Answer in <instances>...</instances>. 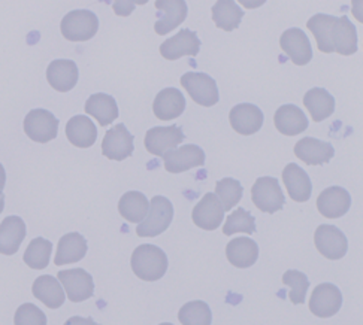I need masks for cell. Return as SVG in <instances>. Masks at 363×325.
Wrapping results in <instances>:
<instances>
[{
  "mask_svg": "<svg viewBox=\"0 0 363 325\" xmlns=\"http://www.w3.org/2000/svg\"><path fill=\"white\" fill-rule=\"evenodd\" d=\"M311 314L318 318H330L340 312L342 306V294L333 284H320L314 288L310 297Z\"/></svg>",
  "mask_w": 363,
  "mask_h": 325,
  "instance_id": "8fae6325",
  "label": "cell"
},
{
  "mask_svg": "<svg viewBox=\"0 0 363 325\" xmlns=\"http://www.w3.org/2000/svg\"><path fill=\"white\" fill-rule=\"evenodd\" d=\"M330 44L333 52L341 55H353L357 52V32L348 17H340L332 27Z\"/></svg>",
  "mask_w": 363,
  "mask_h": 325,
  "instance_id": "484cf974",
  "label": "cell"
},
{
  "mask_svg": "<svg viewBox=\"0 0 363 325\" xmlns=\"http://www.w3.org/2000/svg\"><path fill=\"white\" fill-rule=\"evenodd\" d=\"M263 112L260 108L251 103H240L230 109L229 121L232 129L241 136H251L257 133L263 125Z\"/></svg>",
  "mask_w": 363,
  "mask_h": 325,
  "instance_id": "e0dca14e",
  "label": "cell"
},
{
  "mask_svg": "<svg viewBox=\"0 0 363 325\" xmlns=\"http://www.w3.org/2000/svg\"><path fill=\"white\" fill-rule=\"evenodd\" d=\"M133 273L145 282L162 279L167 270V257L162 248L156 245L138 246L130 258Z\"/></svg>",
  "mask_w": 363,
  "mask_h": 325,
  "instance_id": "6da1fadb",
  "label": "cell"
},
{
  "mask_svg": "<svg viewBox=\"0 0 363 325\" xmlns=\"http://www.w3.org/2000/svg\"><path fill=\"white\" fill-rule=\"evenodd\" d=\"M337 20L338 17L328 16V13H315L314 17L306 21V27H308L317 40V48L325 54L333 52V47L330 44V32Z\"/></svg>",
  "mask_w": 363,
  "mask_h": 325,
  "instance_id": "836d02e7",
  "label": "cell"
},
{
  "mask_svg": "<svg viewBox=\"0 0 363 325\" xmlns=\"http://www.w3.org/2000/svg\"><path fill=\"white\" fill-rule=\"evenodd\" d=\"M251 200L264 214H275L286 205V197L280 182L272 176H263L255 182L253 188H251Z\"/></svg>",
  "mask_w": 363,
  "mask_h": 325,
  "instance_id": "277c9868",
  "label": "cell"
},
{
  "mask_svg": "<svg viewBox=\"0 0 363 325\" xmlns=\"http://www.w3.org/2000/svg\"><path fill=\"white\" fill-rule=\"evenodd\" d=\"M174 219V206L163 195H155L150 202L145 219L138 224L136 234L139 237H156L169 229Z\"/></svg>",
  "mask_w": 363,
  "mask_h": 325,
  "instance_id": "7a4b0ae2",
  "label": "cell"
},
{
  "mask_svg": "<svg viewBox=\"0 0 363 325\" xmlns=\"http://www.w3.org/2000/svg\"><path fill=\"white\" fill-rule=\"evenodd\" d=\"M148 199L139 191H128L121 195V199L118 202L120 215L128 222H143L148 214Z\"/></svg>",
  "mask_w": 363,
  "mask_h": 325,
  "instance_id": "1f68e13d",
  "label": "cell"
},
{
  "mask_svg": "<svg viewBox=\"0 0 363 325\" xmlns=\"http://www.w3.org/2000/svg\"><path fill=\"white\" fill-rule=\"evenodd\" d=\"M283 284L290 287L289 299L293 304L305 303L306 292H308L310 288V279L306 278L305 273L299 270H287L283 275Z\"/></svg>",
  "mask_w": 363,
  "mask_h": 325,
  "instance_id": "f35d334b",
  "label": "cell"
},
{
  "mask_svg": "<svg viewBox=\"0 0 363 325\" xmlns=\"http://www.w3.org/2000/svg\"><path fill=\"white\" fill-rule=\"evenodd\" d=\"M13 324L16 325H47V315L42 312V310L32 304V303H24L21 304L16 317H13Z\"/></svg>",
  "mask_w": 363,
  "mask_h": 325,
  "instance_id": "ab89813d",
  "label": "cell"
},
{
  "mask_svg": "<svg viewBox=\"0 0 363 325\" xmlns=\"http://www.w3.org/2000/svg\"><path fill=\"white\" fill-rule=\"evenodd\" d=\"M211 12L216 25L225 32L238 29L244 17V11L232 0H218L214 4Z\"/></svg>",
  "mask_w": 363,
  "mask_h": 325,
  "instance_id": "d6a6232c",
  "label": "cell"
},
{
  "mask_svg": "<svg viewBox=\"0 0 363 325\" xmlns=\"http://www.w3.org/2000/svg\"><path fill=\"white\" fill-rule=\"evenodd\" d=\"M226 257L229 263L238 268H248L259 258V246L248 237L233 239L226 246Z\"/></svg>",
  "mask_w": 363,
  "mask_h": 325,
  "instance_id": "f546056e",
  "label": "cell"
},
{
  "mask_svg": "<svg viewBox=\"0 0 363 325\" xmlns=\"http://www.w3.org/2000/svg\"><path fill=\"white\" fill-rule=\"evenodd\" d=\"M295 155L308 166H322L333 159L335 149L329 142L315 137H303L295 145Z\"/></svg>",
  "mask_w": 363,
  "mask_h": 325,
  "instance_id": "d6986e66",
  "label": "cell"
},
{
  "mask_svg": "<svg viewBox=\"0 0 363 325\" xmlns=\"http://www.w3.org/2000/svg\"><path fill=\"white\" fill-rule=\"evenodd\" d=\"M135 2H116L114 4V11L116 13H118V16L121 17H128L129 13L135 9Z\"/></svg>",
  "mask_w": 363,
  "mask_h": 325,
  "instance_id": "60d3db41",
  "label": "cell"
},
{
  "mask_svg": "<svg viewBox=\"0 0 363 325\" xmlns=\"http://www.w3.org/2000/svg\"><path fill=\"white\" fill-rule=\"evenodd\" d=\"M314 244L317 251L328 260H341L348 251V240L345 234L335 225L322 224L314 233Z\"/></svg>",
  "mask_w": 363,
  "mask_h": 325,
  "instance_id": "52a82bcc",
  "label": "cell"
},
{
  "mask_svg": "<svg viewBox=\"0 0 363 325\" xmlns=\"http://www.w3.org/2000/svg\"><path fill=\"white\" fill-rule=\"evenodd\" d=\"M201 50V40L196 35V32H191L190 29L179 30L175 36L166 39L160 45V54L162 57L175 62L184 55H190V57H196Z\"/></svg>",
  "mask_w": 363,
  "mask_h": 325,
  "instance_id": "7c38bea8",
  "label": "cell"
},
{
  "mask_svg": "<svg viewBox=\"0 0 363 325\" xmlns=\"http://www.w3.org/2000/svg\"><path fill=\"white\" fill-rule=\"evenodd\" d=\"M280 47L296 66L308 64L313 59V48L306 33L301 29H287L280 38Z\"/></svg>",
  "mask_w": 363,
  "mask_h": 325,
  "instance_id": "2e32d148",
  "label": "cell"
},
{
  "mask_svg": "<svg viewBox=\"0 0 363 325\" xmlns=\"http://www.w3.org/2000/svg\"><path fill=\"white\" fill-rule=\"evenodd\" d=\"M223 233L226 236H232L235 233H256V219L255 217L247 212L244 207H238L233 214L226 218V224L223 227Z\"/></svg>",
  "mask_w": 363,
  "mask_h": 325,
  "instance_id": "74e56055",
  "label": "cell"
},
{
  "mask_svg": "<svg viewBox=\"0 0 363 325\" xmlns=\"http://www.w3.org/2000/svg\"><path fill=\"white\" fill-rule=\"evenodd\" d=\"M135 136L125 129L124 124H117L109 129L102 140V154L108 160L123 161L133 154Z\"/></svg>",
  "mask_w": 363,
  "mask_h": 325,
  "instance_id": "30bf717a",
  "label": "cell"
},
{
  "mask_svg": "<svg viewBox=\"0 0 363 325\" xmlns=\"http://www.w3.org/2000/svg\"><path fill=\"white\" fill-rule=\"evenodd\" d=\"M23 125L26 136L38 144H48L59 135V120L47 109L30 110Z\"/></svg>",
  "mask_w": 363,
  "mask_h": 325,
  "instance_id": "5b68a950",
  "label": "cell"
},
{
  "mask_svg": "<svg viewBox=\"0 0 363 325\" xmlns=\"http://www.w3.org/2000/svg\"><path fill=\"white\" fill-rule=\"evenodd\" d=\"M57 279L63 285L67 299L72 303H81L91 299L94 294V282L89 272L84 268H71V270H60Z\"/></svg>",
  "mask_w": 363,
  "mask_h": 325,
  "instance_id": "ba28073f",
  "label": "cell"
},
{
  "mask_svg": "<svg viewBox=\"0 0 363 325\" xmlns=\"http://www.w3.org/2000/svg\"><path fill=\"white\" fill-rule=\"evenodd\" d=\"M159 325H174V324H171V322H163V324H159Z\"/></svg>",
  "mask_w": 363,
  "mask_h": 325,
  "instance_id": "f6af8a7d",
  "label": "cell"
},
{
  "mask_svg": "<svg viewBox=\"0 0 363 325\" xmlns=\"http://www.w3.org/2000/svg\"><path fill=\"white\" fill-rule=\"evenodd\" d=\"M60 30L65 39L71 42H86L99 30V18L89 9L71 11L63 17Z\"/></svg>",
  "mask_w": 363,
  "mask_h": 325,
  "instance_id": "3957f363",
  "label": "cell"
},
{
  "mask_svg": "<svg viewBox=\"0 0 363 325\" xmlns=\"http://www.w3.org/2000/svg\"><path fill=\"white\" fill-rule=\"evenodd\" d=\"M32 292L36 299L44 303L50 309H59L65 303V290L59 279L51 275H42L35 279L32 285Z\"/></svg>",
  "mask_w": 363,
  "mask_h": 325,
  "instance_id": "4316f807",
  "label": "cell"
},
{
  "mask_svg": "<svg viewBox=\"0 0 363 325\" xmlns=\"http://www.w3.org/2000/svg\"><path fill=\"white\" fill-rule=\"evenodd\" d=\"M178 319L183 325H211L213 314L205 302L194 300L179 309Z\"/></svg>",
  "mask_w": 363,
  "mask_h": 325,
  "instance_id": "d590c367",
  "label": "cell"
},
{
  "mask_svg": "<svg viewBox=\"0 0 363 325\" xmlns=\"http://www.w3.org/2000/svg\"><path fill=\"white\" fill-rule=\"evenodd\" d=\"M283 181L291 200L298 203H305L310 200L313 193V183L308 173L302 167L295 163L287 164L283 171Z\"/></svg>",
  "mask_w": 363,
  "mask_h": 325,
  "instance_id": "ffe728a7",
  "label": "cell"
},
{
  "mask_svg": "<svg viewBox=\"0 0 363 325\" xmlns=\"http://www.w3.org/2000/svg\"><path fill=\"white\" fill-rule=\"evenodd\" d=\"M86 114L94 117L102 127L113 124L118 118V106L116 98L105 93H96L86 102Z\"/></svg>",
  "mask_w": 363,
  "mask_h": 325,
  "instance_id": "f1b7e54d",
  "label": "cell"
},
{
  "mask_svg": "<svg viewBox=\"0 0 363 325\" xmlns=\"http://www.w3.org/2000/svg\"><path fill=\"white\" fill-rule=\"evenodd\" d=\"M26 234V222L20 217L5 218L0 224V253L2 256L17 253Z\"/></svg>",
  "mask_w": 363,
  "mask_h": 325,
  "instance_id": "cb8c5ba5",
  "label": "cell"
},
{
  "mask_svg": "<svg viewBox=\"0 0 363 325\" xmlns=\"http://www.w3.org/2000/svg\"><path fill=\"white\" fill-rule=\"evenodd\" d=\"M52 252V244L44 237H36L26 248L23 256L24 263L35 270H42V268L48 267L50 258Z\"/></svg>",
  "mask_w": 363,
  "mask_h": 325,
  "instance_id": "e575fe53",
  "label": "cell"
},
{
  "mask_svg": "<svg viewBox=\"0 0 363 325\" xmlns=\"http://www.w3.org/2000/svg\"><path fill=\"white\" fill-rule=\"evenodd\" d=\"M352 206V197L342 187H329L317 197V209L328 219L344 217Z\"/></svg>",
  "mask_w": 363,
  "mask_h": 325,
  "instance_id": "ac0fdd59",
  "label": "cell"
},
{
  "mask_svg": "<svg viewBox=\"0 0 363 325\" xmlns=\"http://www.w3.org/2000/svg\"><path fill=\"white\" fill-rule=\"evenodd\" d=\"M155 5L157 9L155 30L157 35L164 36L166 33H171L186 21L187 4L184 0H157Z\"/></svg>",
  "mask_w": 363,
  "mask_h": 325,
  "instance_id": "5bb4252c",
  "label": "cell"
},
{
  "mask_svg": "<svg viewBox=\"0 0 363 325\" xmlns=\"http://www.w3.org/2000/svg\"><path fill=\"white\" fill-rule=\"evenodd\" d=\"M166 172L183 173L193 167L205 164V152L198 145H184L178 149H171L163 155Z\"/></svg>",
  "mask_w": 363,
  "mask_h": 325,
  "instance_id": "4fadbf2b",
  "label": "cell"
},
{
  "mask_svg": "<svg viewBox=\"0 0 363 325\" xmlns=\"http://www.w3.org/2000/svg\"><path fill=\"white\" fill-rule=\"evenodd\" d=\"M63 325H99L94 322L93 318H82V317H72L69 318Z\"/></svg>",
  "mask_w": 363,
  "mask_h": 325,
  "instance_id": "b9f144b4",
  "label": "cell"
},
{
  "mask_svg": "<svg viewBox=\"0 0 363 325\" xmlns=\"http://www.w3.org/2000/svg\"><path fill=\"white\" fill-rule=\"evenodd\" d=\"M5 183H6V172H5V167L2 166V163H0V195H4Z\"/></svg>",
  "mask_w": 363,
  "mask_h": 325,
  "instance_id": "7bdbcfd3",
  "label": "cell"
},
{
  "mask_svg": "<svg viewBox=\"0 0 363 325\" xmlns=\"http://www.w3.org/2000/svg\"><path fill=\"white\" fill-rule=\"evenodd\" d=\"M181 86L186 89L191 101L201 106L211 108L220 101L217 82L206 74L187 72L181 76Z\"/></svg>",
  "mask_w": 363,
  "mask_h": 325,
  "instance_id": "8992f818",
  "label": "cell"
},
{
  "mask_svg": "<svg viewBox=\"0 0 363 325\" xmlns=\"http://www.w3.org/2000/svg\"><path fill=\"white\" fill-rule=\"evenodd\" d=\"M4 207H5V195H0V214L4 212Z\"/></svg>",
  "mask_w": 363,
  "mask_h": 325,
  "instance_id": "ee69618b",
  "label": "cell"
},
{
  "mask_svg": "<svg viewBox=\"0 0 363 325\" xmlns=\"http://www.w3.org/2000/svg\"><path fill=\"white\" fill-rule=\"evenodd\" d=\"M184 132L178 125H167V127H152L144 139V145L147 151L156 157H163V155L184 142Z\"/></svg>",
  "mask_w": 363,
  "mask_h": 325,
  "instance_id": "9c48e42d",
  "label": "cell"
},
{
  "mask_svg": "<svg viewBox=\"0 0 363 325\" xmlns=\"http://www.w3.org/2000/svg\"><path fill=\"white\" fill-rule=\"evenodd\" d=\"M191 219L194 225L206 232H213L220 227L225 219V210L214 193H206L198 202L193 209Z\"/></svg>",
  "mask_w": 363,
  "mask_h": 325,
  "instance_id": "9a60e30c",
  "label": "cell"
},
{
  "mask_svg": "<svg viewBox=\"0 0 363 325\" xmlns=\"http://www.w3.org/2000/svg\"><path fill=\"white\" fill-rule=\"evenodd\" d=\"M67 140L77 148H90L97 139L94 122L86 115H75L66 124Z\"/></svg>",
  "mask_w": 363,
  "mask_h": 325,
  "instance_id": "83f0119b",
  "label": "cell"
},
{
  "mask_svg": "<svg viewBox=\"0 0 363 325\" xmlns=\"http://www.w3.org/2000/svg\"><path fill=\"white\" fill-rule=\"evenodd\" d=\"M78 78V66L72 60H54L47 67V81L59 93H67L75 89Z\"/></svg>",
  "mask_w": 363,
  "mask_h": 325,
  "instance_id": "44dd1931",
  "label": "cell"
},
{
  "mask_svg": "<svg viewBox=\"0 0 363 325\" xmlns=\"http://www.w3.org/2000/svg\"><path fill=\"white\" fill-rule=\"evenodd\" d=\"M87 240L79 233L65 234L57 245V253L54 257L55 266H66L81 261L87 253Z\"/></svg>",
  "mask_w": 363,
  "mask_h": 325,
  "instance_id": "d4e9b609",
  "label": "cell"
},
{
  "mask_svg": "<svg viewBox=\"0 0 363 325\" xmlns=\"http://www.w3.org/2000/svg\"><path fill=\"white\" fill-rule=\"evenodd\" d=\"M184 110L186 98L178 89H163L152 103V112L160 121H172Z\"/></svg>",
  "mask_w": 363,
  "mask_h": 325,
  "instance_id": "603a6c76",
  "label": "cell"
},
{
  "mask_svg": "<svg viewBox=\"0 0 363 325\" xmlns=\"http://www.w3.org/2000/svg\"><path fill=\"white\" fill-rule=\"evenodd\" d=\"M275 129L284 136H298L308 129V118L296 105H283L274 115Z\"/></svg>",
  "mask_w": 363,
  "mask_h": 325,
  "instance_id": "7402d4cb",
  "label": "cell"
},
{
  "mask_svg": "<svg viewBox=\"0 0 363 325\" xmlns=\"http://www.w3.org/2000/svg\"><path fill=\"white\" fill-rule=\"evenodd\" d=\"M303 106L310 110L315 122H322L335 112V98L326 89H311L303 96Z\"/></svg>",
  "mask_w": 363,
  "mask_h": 325,
  "instance_id": "4dcf8cb0",
  "label": "cell"
},
{
  "mask_svg": "<svg viewBox=\"0 0 363 325\" xmlns=\"http://www.w3.org/2000/svg\"><path fill=\"white\" fill-rule=\"evenodd\" d=\"M242 193H244V188L241 186V182L233 178L220 179L216 183V197L221 203L223 210L225 212L230 210L241 202Z\"/></svg>",
  "mask_w": 363,
  "mask_h": 325,
  "instance_id": "8d00e7d4",
  "label": "cell"
}]
</instances>
